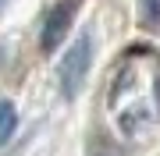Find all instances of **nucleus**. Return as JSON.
Wrapping results in <instances>:
<instances>
[{
    "mask_svg": "<svg viewBox=\"0 0 160 156\" xmlns=\"http://www.w3.org/2000/svg\"><path fill=\"white\" fill-rule=\"evenodd\" d=\"M14 124H18L14 106H11V103H0V145H4V142L14 135Z\"/></svg>",
    "mask_w": 160,
    "mask_h": 156,
    "instance_id": "7ed1b4c3",
    "label": "nucleus"
},
{
    "mask_svg": "<svg viewBox=\"0 0 160 156\" xmlns=\"http://www.w3.org/2000/svg\"><path fill=\"white\" fill-rule=\"evenodd\" d=\"M71 11H75L71 4H61V7H53V11H50V18H46V25H43V39H39L46 53H50V50H57V46H61V39L68 35Z\"/></svg>",
    "mask_w": 160,
    "mask_h": 156,
    "instance_id": "f03ea898",
    "label": "nucleus"
},
{
    "mask_svg": "<svg viewBox=\"0 0 160 156\" xmlns=\"http://www.w3.org/2000/svg\"><path fill=\"white\" fill-rule=\"evenodd\" d=\"M89 64H92V35L82 32L78 39H75V46L68 50V57L61 60V92L64 96H78L82 82L89 75Z\"/></svg>",
    "mask_w": 160,
    "mask_h": 156,
    "instance_id": "f257e3e1",
    "label": "nucleus"
},
{
    "mask_svg": "<svg viewBox=\"0 0 160 156\" xmlns=\"http://www.w3.org/2000/svg\"><path fill=\"white\" fill-rule=\"evenodd\" d=\"M142 21L149 25V29H157V21H160V0H146V7H142Z\"/></svg>",
    "mask_w": 160,
    "mask_h": 156,
    "instance_id": "20e7f679",
    "label": "nucleus"
}]
</instances>
